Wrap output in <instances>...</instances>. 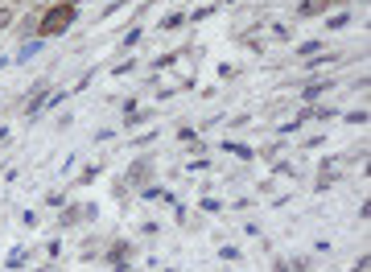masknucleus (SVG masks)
<instances>
[{
    "instance_id": "1",
    "label": "nucleus",
    "mask_w": 371,
    "mask_h": 272,
    "mask_svg": "<svg viewBox=\"0 0 371 272\" xmlns=\"http://www.w3.org/2000/svg\"><path fill=\"white\" fill-rule=\"evenodd\" d=\"M70 21H75V4H54L42 17V38H58L62 29H70Z\"/></svg>"
},
{
    "instance_id": "2",
    "label": "nucleus",
    "mask_w": 371,
    "mask_h": 272,
    "mask_svg": "<svg viewBox=\"0 0 371 272\" xmlns=\"http://www.w3.org/2000/svg\"><path fill=\"white\" fill-rule=\"evenodd\" d=\"M297 13H301V17H322L326 0H301V4H297Z\"/></svg>"
},
{
    "instance_id": "3",
    "label": "nucleus",
    "mask_w": 371,
    "mask_h": 272,
    "mask_svg": "<svg viewBox=\"0 0 371 272\" xmlns=\"http://www.w3.org/2000/svg\"><path fill=\"white\" fill-rule=\"evenodd\" d=\"M326 87H330V83H314V87L305 91V99H318V95H322V91H326Z\"/></svg>"
},
{
    "instance_id": "4",
    "label": "nucleus",
    "mask_w": 371,
    "mask_h": 272,
    "mask_svg": "<svg viewBox=\"0 0 371 272\" xmlns=\"http://www.w3.org/2000/svg\"><path fill=\"white\" fill-rule=\"evenodd\" d=\"M8 21H13V8H0V29H4Z\"/></svg>"
},
{
    "instance_id": "5",
    "label": "nucleus",
    "mask_w": 371,
    "mask_h": 272,
    "mask_svg": "<svg viewBox=\"0 0 371 272\" xmlns=\"http://www.w3.org/2000/svg\"><path fill=\"white\" fill-rule=\"evenodd\" d=\"M0 140H4V133H0Z\"/></svg>"
}]
</instances>
